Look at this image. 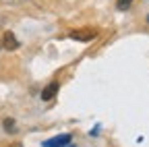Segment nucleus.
I'll list each match as a JSON object with an SVG mask.
<instances>
[{"label": "nucleus", "mask_w": 149, "mask_h": 147, "mask_svg": "<svg viewBox=\"0 0 149 147\" xmlns=\"http://www.w3.org/2000/svg\"><path fill=\"white\" fill-rule=\"evenodd\" d=\"M68 35H70L72 40L85 44V42H91L93 38H97V29H85V27H83V29H72Z\"/></svg>", "instance_id": "1"}, {"label": "nucleus", "mask_w": 149, "mask_h": 147, "mask_svg": "<svg viewBox=\"0 0 149 147\" xmlns=\"http://www.w3.org/2000/svg\"><path fill=\"white\" fill-rule=\"evenodd\" d=\"M2 48L4 50H10V52L19 48V42H17V38H15L13 31H4V35H2Z\"/></svg>", "instance_id": "2"}, {"label": "nucleus", "mask_w": 149, "mask_h": 147, "mask_svg": "<svg viewBox=\"0 0 149 147\" xmlns=\"http://www.w3.org/2000/svg\"><path fill=\"white\" fill-rule=\"evenodd\" d=\"M70 139H72V137H70L68 133H66V135H58V137L46 141L44 147H66V143H70Z\"/></svg>", "instance_id": "3"}, {"label": "nucleus", "mask_w": 149, "mask_h": 147, "mask_svg": "<svg viewBox=\"0 0 149 147\" xmlns=\"http://www.w3.org/2000/svg\"><path fill=\"white\" fill-rule=\"evenodd\" d=\"M56 93H58V83L54 81V83H50V85L42 91V100H44V102H50V100L56 98Z\"/></svg>", "instance_id": "4"}, {"label": "nucleus", "mask_w": 149, "mask_h": 147, "mask_svg": "<svg viewBox=\"0 0 149 147\" xmlns=\"http://www.w3.org/2000/svg\"><path fill=\"white\" fill-rule=\"evenodd\" d=\"M133 2H135V0H116V8L118 10H128Z\"/></svg>", "instance_id": "5"}, {"label": "nucleus", "mask_w": 149, "mask_h": 147, "mask_svg": "<svg viewBox=\"0 0 149 147\" xmlns=\"http://www.w3.org/2000/svg\"><path fill=\"white\" fill-rule=\"evenodd\" d=\"M4 128H6V133H15V120L13 118H6L4 120Z\"/></svg>", "instance_id": "6"}, {"label": "nucleus", "mask_w": 149, "mask_h": 147, "mask_svg": "<svg viewBox=\"0 0 149 147\" xmlns=\"http://www.w3.org/2000/svg\"><path fill=\"white\" fill-rule=\"evenodd\" d=\"M147 21H149V15H147Z\"/></svg>", "instance_id": "7"}]
</instances>
